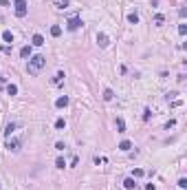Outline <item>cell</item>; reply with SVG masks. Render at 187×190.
Masks as SVG:
<instances>
[{
	"instance_id": "obj_3",
	"label": "cell",
	"mask_w": 187,
	"mask_h": 190,
	"mask_svg": "<svg viewBox=\"0 0 187 190\" xmlns=\"http://www.w3.org/2000/svg\"><path fill=\"white\" fill-rule=\"evenodd\" d=\"M79 27H82V18H77V16H75V18H71L68 22H66V29H68V31H77Z\"/></svg>"
},
{
	"instance_id": "obj_21",
	"label": "cell",
	"mask_w": 187,
	"mask_h": 190,
	"mask_svg": "<svg viewBox=\"0 0 187 190\" xmlns=\"http://www.w3.org/2000/svg\"><path fill=\"white\" fill-rule=\"evenodd\" d=\"M178 188H180V190L187 188V179H185V177H180V179H178Z\"/></svg>"
},
{
	"instance_id": "obj_2",
	"label": "cell",
	"mask_w": 187,
	"mask_h": 190,
	"mask_svg": "<svg viewBox=\"0 0 187 190\" xmlns=\"http://www.w3.org/2000/svg\"><path fill=\"white\" fill-rule=\"evenodd\" d=\"M13 11L18 18H24L27 16V0H15L13 2Z\"/></svg>"
},
{
	"instance_id": "obj_20",
	"label": "cell",
	"mask_w": 187,
	"mask_h": 190,
	"mask_svg": "<svg viewBox=\"0 0 187 190\" xmlns=\"http://www.w3.org/2000/svg\"><path fill=\"white\" fill-rule=\"evenodd\" d=\"M55 128H57V131H62V128H66V122H64V119L60 117V119L55 122Z\"/></svg>"
},
{
	"instance_id": "obj_12",
	"label": "cell",
	"mask_w": 187,
	"mask_h": 190,
	"mask_svg": "<svg viewBox=\"0 0 187 190\" xmlns=\"http://www.w3.org/2000/svg\"><path fill=\"white\" fill-rule=\"evenodd\" d=\"M15 128H18V124H13V122H11V124H7V128H4V135L11 137V133H13Z\"/></svg>"
},
{
	"instance_id": "obj_24",
	"label": "cell",
	"mask_w": 187,
	"mask_h": 190,
	"mask_svg": "<svg viewBox=\"0 0 187 190\" xmlns=\"http://www.w3.org/2000/svg\"><path fill=\"white\" fill-rule=\"evenodd\" d=\"M150 115H152V113H150V108H145V111H143V119L148 122V119H150Z\"/></svg>"
},
{
	"instance_id": "obj_8",
	"label": "cell",
	"mask_w": 187,
	"mask_h": 190,
	"mask_svg": "<svg viewBox=\"0 0 187 190\" xmlns=\"http://www.w3.org/2000/svg\"><path fill=\"white\" fill-rule=\"evenodd\" d=\"M130 148H132V142H128V139H123V142L119 144V150H123V153H128Z\"/></svg>"
},
{
	"instance_id": "obj_10",
	"label": "cell",
	"mask_w": 187,
	"mask_h": 190,
	"mask_svg": "<svg viewBox=\"0 0 187 190\" xmlns=\"http://www.w3.org/2000/svg\"><path fill=\"white\" fill-rule=\"evenodd\" d=\"M117 133H126V122L121 117H117Z\"/></svg>"
},
{
	"instance_id": "obj_13",
	"label": "cell",
	"mask_w": 187,
	"mask_h": 190,
	"mask_svg": "<svg viewBox=\"0 0 187 190\" xmlns=\"http://www.w3.org/2000/svg\"><path fill=\"white\" fill-rule=\"evenodd\" d=\"M31 42L35 44V47H42V44H44V38L40 36V33H35V36H33V40H31Z\"/></svg>"
},
{
	"instance_id": "obj_25",
	"label": "cell",
	"mask_w": 187,
	"mask_h": 190,
	"mask_svg": "<svg viewBox=\"0 0 187 190\" xmlns=\"http://www.w3.org/2000/svg\"><path fill=\"white\" fill-rule=\"evenodd\" d=\"M174 126H176V122H174V119H169V122H167V126H165V128H167V131H169V128H174Z\"/></svg>"
},
{
	"instance_id": "obj_9",
	"label": "cell",
	"mask_w": 187,
	"mask_h": 190,
	"mask_svg": "<svg viewBox=\"0 0 187 190\" xmlns=\"http://www.w3.org/2000/svg\"><path fill=\"white\" fill-rule=\"evenodd\" d=\"M2 40L7 42V44H11V42H13V33H11L9 29H7V31H2Z\"/></svg>"
},
{
	"instance_id": "obj_22",
	"label": "cell",
	"mask_w": 187,
	"mask_h": 190,
	"mask_svg": "<svg viewBox=\"0 0 187 190\" xmlns=\"http://www.w3.org/2000/svg\"><path fill=\"white\" fill-rule=\"evenodd\" d=\"M55 166H57V168H64V166H66V161L62 159V157H57V161H55Z\"/></svg>"
},
{
	"instance_id": "obj_7",
	"label": "cell",
	"mask_w": 187,
	"mask_h": 190,
	"mask_svg": "<svg viewBox=\"0 0 187 190\" xmlns=\"http://www.w3.org/2000/svg\"><path fill=\"white\" fill-rule=\"evenodd\" d=\"M55 106H57V108H66V106H68V97H66V95L57 97V99H55Z\"/></svg>"
},
{
	"instance_id": "obj_18",
	"label": "cell",
	"mask_w": 187,
	"mask_h": 190,
	"mask_svg": "<svg viewBox=\"0 0 187 190\" xmlns=\"http://www.w3.org/2000/svg\"><path fill=\"white\" fill-rule=\"evenodd\" d=\"M7 93L9 95H18V86H15V84H9L7 86Z\"/></svg>"
},
{
	"instance_id": "obj_19",
	"label": "cell",
	"mask_w": 187,
	"mask_h": 190,
	"mask_svg": "<svg viewBox=\"0 0 187 190\" xmlns=\"http://www.w3.org/2000/svg\"><path fill=\"white\" fill-rule=\"evenodd\" d=\"M62 80H64V73H62V71H60V73H57V75L53 77V84H62Z\"/></svg>"
},
{
	"instance_id": "obj_16",
	"label": "cell",
	"mask_w": 187,
	"mask_h": 190,
	"mask_svg": "<svg viewBox=\"0 0 187 190\" xmlns=\"http://www.w3.org/2000/svg\"><path fill=\"white\" fill-rule=\"evenodd\" d=\"M128 22H130V24H139V16L137 13H130L128 16Z\"/></svg>"
},
{
	"instance_id": "obj_14",
	"label": "cell",
	"mask_w": 187,
	"mask_h": 190,
	"mask_svg": "<svg viewBox=\"0 0 187 190\" xmlns=\"http://www.w3.org/2000/svg\"><path fill=\"white\" fill-rule=\"evenodd\" d=\"M20 55H22V58H31V47H29V44L20 49Z\"/></svg>"
},
{
	"instance_id": "obj_17",
	"label": "cell",
	"mask_w": 187,
	"mask_h": 190,
	"mask_svg": "<svg viewBox=\"0 0 187 190\" xmlns=\"http://www.w3.org/2000/svg\"><path fill=\"white\" fill-rule=\"evenodd\" d=\"M112 97H115V93H112L110 88H106V91H104V99H106V102H110Z\"/></svg>"
},
{
	"instance_id": "obj_5",
	"label": "cell",
	"mask_w": 187,
	"mask_h": 190,
	"mask_svg": "<svg viewBox=\"0 0 187 190\" xmlns=\"http://www.w3.org/2000/svg\"><path fill=\"white\" fill-rule=\"evenodd\" d=\"M97 44H99L101 49H106V47H108V44H110L108 36H106V33H97Z\"/></svg>"
},
{
	"instance_id": "obj_15",
	"label": "cell",
	"mask_w": 187,
	"mask_h": 190,
	"mask_svg": "<svg viewBox=\"0 0 187 190\" xmlns=\"http://www.w3.org/2000/svg\"><path fill=\"white\" fill-rule=\"evenodd\" d=\"M163 22H165V18H163L161 13H156V16H154V24H156V27H163Z\"/></svg>"
},
{
	"instance_id": "obj_26",
	"label": "cell",
	"mask_w": 187,
	"mask_h": 190,
	"mask_svg": "<svg viewBox=\"0 0 187 190\" xmlns=\"http://www.w3.org/2000/svg\"><path fill=\"white\" fill-rule=\"evenodd\" d=\"M145 190H156V186H154V183H148V186H145Z\"/></svg>"
},
{
	"instance_id": "obj_6",
	"label": "cell",
	"mask_w": 187,
	"mask_h": 190,
	"mask_svg": "<svg viewBox=\"0 0 187 190\" xmlns=\"http://www.w3.org/2000/svg\"><path fill=\"white\" fill-rule=\"evenodd\" d=\"M123 188H126V190H137V188H139V183L134 181L132 177H128V179L123 181Z\"/></svg>"
},
{
	"instance_id": "obj_1",
	"label": "cell",
	"mask_w": 187,
	"mask_h": 190,
	"mask_svg": "<svg viewBox=\"0 0 187 190\" xmlns=\"http://www.w3.org/2000/svg\"><path fill=\"white\" fill-rule=\"evenodd\" d=\"M44 64H46V58H44V55H31L29 64H27V71H29L31 75H38L40 71L44 69Z\"/></svg>"
},
{
	"instance_id": "obj_11",
	"label": "cell",
	"mask_w": 187,
	"mask_h": 190,
	"mask_svg": "<svg viewBox=\"0 0 187 190\" xmlns=\"http://www.w3.org/2000/svg\"><path fill=\"white\" fill-rule=\"evenodd\" d=\"M51 36H53V38H60V36H62V27L53 24V27H51Z\"/></svg>"
},
{
	"instance_id": "obj_4",
	"label": "cell",
	"mask_w": 187,
	"mask_h": 190,
	"mask_svg": "<svg viewBox=\"0 0 187 190\" xmlns=\"http://www.w3.org/2000/svg\"><path fill=\"white\" fill-rule=\"evenodd\" d=\"M7 150L18 153V150H20V139H7Z\"/></svg>"
},
{
	"instance_id": "obj_23",
	"label": "cell",
	"mask_w": 187,
	"mask_h": 190,
	"mask_svg": "<svg viewBox=\"0 0 187 190\" xmlns=\"http://www.w3.org/2000/svg\"><path fill=\"white\" fill-rule=\"evenodd\" d=\"M178 33H180V36H185V33H187V24H178Z\"/></svg>"
}]
</instances>
